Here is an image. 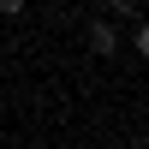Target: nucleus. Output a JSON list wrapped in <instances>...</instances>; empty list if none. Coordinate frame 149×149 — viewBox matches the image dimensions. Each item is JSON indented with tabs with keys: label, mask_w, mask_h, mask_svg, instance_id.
Here are the masks:
<instances>
[{
	"label": "nucleus",
	"mask_w": 149,
	"mask_h": 149,
	"mask_svg": "<svg viewBox=\"0 0 149 149\" xmlns=\"http://www.w3.org/2000/svg\"><path fill=\"white\" fill-rule=\"evenodd\" d=\"M90 54H119V30H113V24H90Z\"/></svg>",
	"instance_id": "1"
},
{
	"label": "nucleus",
	"mask_w": 149,
	"mask_h": 149,
	"mask_svg": "<svg viewBox=\"0 0 149 149\" xmlns=\"http://www.w3.org/2000/svg\"><path fill=\"white\" fill-rule=\"evenodd\" d=\"M131 42H137V54L149 60V24H137V30H131Z\"/></svg>",
	"instance_id": "2"
},
{
	"label": "nucleus",
	"mask_w": 149,
	"mask_h": 149,
	"mask_svg": "<svg viewBox=\"0 0 149 149\" xmlns=\"http://www.w3.org/2000/svg\"><path fill=\"white\" fill-rule=\"evenodd\" d=\"M24 6H30V0H0V12H6V18H18Z\"/></svg>",
	"instance_id": "3"
},
{
	"label": "nucleus",
	"mask_w": 149,
	"mask_h": 149,
	"mask_svg": "<svg viewBox=\"0 0 149 149\" xmlns=\"http://www.w3.org/2000/svg\"><path fill=\"white\" fill-rule=\"evenodd\" d=\"M113 12H119V18H131V12H137V0H113Z\"/></svg>",
	"instance_id": "4"
}]
</instances>
